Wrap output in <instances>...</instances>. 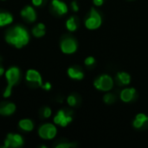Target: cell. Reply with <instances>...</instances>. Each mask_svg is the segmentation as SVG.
<instances>
[{
	"label": "cell",
	"instance_id": "6da1fadb",
	"mask_svg": "<svg viewBox=\"0 0 148 148\" xmlns=\"http://www.w3.org/2000/svg\"><path fill=\"white\" fill-rule=\"evenodd\" d=\"M5 41L9 44L13 45L17 49H21L29 43V34L24 27L16 25L7 31L5 35Z\"/></svg>",
	"mask_w": 148,
	"mask_h": 148
},
{
	"label": "cell",
	"instance_id": "7a4b0ae2",
	"mask_svg": "<svg viewBox=\"0 0 148 148\" xmlns=\"http://www.w3.org/2000/svg\"><path fill=\"white\" fill-rule=\"evenodd\" d=\"M4 75L7 81V87L3 94L4 98H8L11 95L12 88L18 82L20 78V70L17 67H10L6 72H4Z\"/></svg>",
	"mask_w": 148,
	"mask_h": 148
},
{
	"label": "cell",
	"instance_id": "3957f363",
	"mask_svg": "<svg viewBox=\"0 0 148 148\" xmlns=\"http://www.w3.org/2000/svg\"><path fill=\"white\" fill-rule=\"evenodd\" d=\"M101 23L102 19L101 15L95 9L92 8L89 12V16L85 20V26L88 29H96L101 25Z\"/></svg>",
	"mask_w": 148,
	"mask_h": 148
},
{
	"label": "cell",
	"instance_id": "277c9868",
	"mask_svg": "<svg viewBox=\"0 0 148 148\" xmlns=\"http://www.w3.org/2000/svg\"><path fill=\"white\" fill-rule=\"evenodd\" d=\"M94 86L98 90L109 91L113 88L114 80L108 75H102L94 82Z\"/></svg>",
	"mask_w": 148,
	"mask_h": 148
},
{
	"label": "cell",
	"instance_id": "5b68a950",
	"mask_svg": "<svg viewBox=\"0 0 148 148\" xmlns=\"http://www.w3.org/2000/svg\"><path fill=\"white\" fill-rule=\"evenodd\" d=\"M57 129L55 125L46 123L41 126L38 129V135L43 140H52L56 136Z\"/></svg>",
	"mask_w": 148,
	"mask_h": 148
},
{
	"label": "cell",
	"instance_id": "8992f818",
	"mask_svg": "<svg viewBox=\"0 0 148 148\" xmlns=\"http://www.w3.org/2000/svg\"><path fill=\"white\" fill-rule=\"evenodd\" d=\"M23 145V139L18 134H9L4 140L3 148L19 147Z\"/></svg>",
	"mask_w": 148,
	"mask_h": 148
},
{
	"label": "cell",
	"instance_id": "52a82bcc",
	"mask_svg": "<svg viewBox=\"0 0 148 148\" xmlns=\"http://www.w3.org/2000/svg\"><path fill=\"white\" fill-rule=\"evenodd\" d=\"M73 121L71 116V112H66L63 109H61L57 112L56 115L54 117V122L56 125H59L62 127H65L69 123Z\"/></svg>",
	"mask_w": 148,
	"mask_h": 148
},
{
	"label": "cell",
	"instance_id": "ba28073f",
	"mask_svg": "<svg viewBox=\"0 0 148 148\" xmlns=\"http://www.w3.org/2000/svg\"><path fill=\"white\" fill-rule=\"evenodd\" d=\"M61 50L64 54H73L77 50V42L72 37H66L62 39L60 44Z\"/></svg>",
	"mask_w": 148,
	"mask_h": 148
},
{
	"label": "cell",
	"instance_id": "9c48e42d",
	"mask_svg": "<svg viewBox=\"0 0 148 148\" xmlns=\"http://www.w3.org/2000/svg\"><path fill=\"white\" fill-rule=\"evenodd\" d=\"M26 80L29 82L36 83L39 87L42 86V79L40 73L36 69H29L26 73Z\"/></svg>",
	"mask_w": 148,
	"mask_h": 148
},
{
	"label": "cell",
	"instance_id": "30bf717a",
	"mask_svg": "<svg viewBox=\"0 0 148 148\" xmlns=\"http://www.w3.org/2000/svg\"><path fill=\"white\" fill-rule=\"evenodd\" d=\"M21 16L28 22H35L36 19V12L32 6H25L20 12Z\"/></svg>",
	"mask_w": 148,
	"mask_h": 148
},
{
	"label": "cell",
	"instance_id": "8fae6325",
	"mask_svg": "<svg viewBox=\"0 0 148 148\" xmlns=\"http://www.w3.org/2000/svg\"><path fill=\"white\" fill-rule=\"evenodd\" d=\"M51 5H52L53 10L60 16H62L68 12L67 4L61 0H52Z\"/></svg>",
	"mask_w": 148,
	"mask_h": 148
},
{
	"label": "cell",
	"instance_id": "7c38bea8",
	"mask_svg": "<svg viewBox=\"0 0 148 148\" xmlns=\"http://www.w3.org/2000/svg\"><path fill=\"white\" fill-rule=\"evenodd\" d=\"M16 111V105L12 102L2 103L0 105V115L10 116Z\"/></svg>",
	"mask_w": 148,
	"mask_h": 148
},
{
	"label": "cell",
	"instance_id": "4fadbf2b",
	"mask_svg": "<svg viewBox=\"0 0 148 148\" xmlns=\"http://www.w3.org/2000/svg\"><path fill=\"white\" fill-rule=\"evenodd\" d=\"M135 93H136V90L134 88H125L121 93V99L124 102H130L134 99Z\"/></svg>",
	"mask_w": 148,
	"mask_h": 148
},
{
	"label": "cell",
	"instance_id": "5bb4252c",
	"mask_svg": "<svg viewBox=\"0 0 148 148\" xmlns=\"http://www.w3.org/2000/svg\"><path fill=\"white\" fill-rule=\"evenodd\" d=\"M68 75L71 79L75 80H82L84 77V73L75 67H70L68 69Z\"/></svg>",
	"mask_w": 148,
	"mask_h": 148
},
{
	"label": "cell",
	"instance_id": "9a60e30c",
	"mask_svg": "<svg viewBox=\"0 0 148 148\" xmlns=\"http://www.w3.org/2000/svg\"><path fill=\"white\" fill-rule=\"evenodd\" d=\"M13 22V16L6 11H0V28L9 25Z\"/></svg>",
	"mask_w": 148,
	"mask_h": 148
},
{
	"label": "cell",
	"instance_id": "2e32d148",
	"mask_svg": "<svg viewBox=\"0 0 148 148\" xmlns=\"http://www.w3.org/2000/svg\"><path fill=\"white\" fill-rule=\"evenodd\" d=\"M18 127L25 132H30L34 129V123L29 119H23L18 122Z\"/></svg>",
	"mask_w": 148,
	"mask_h": 148
},
{
	"label": "cell",
	"instance_id": "e0dca14e",
	"mask_svg": "<svg viewBox=\"0 0 148 148\" xmlns=\"http://www.w3.org/2000/svg\"><path fill=\"white\" fill-rule=\"evenodd\" d=\"M32 34L35 37H42L45 35V25L42 23H37L33 29H32Z\"/></svg>",
	"mask_w": 148,
	"mask_h": 148
},
{
	"label": "cell",
	"instance_id": "ac0fdd59",
	"mask_svg": "<svg viewBox=\"0 0 148 148\" xmlns=\"http://www.w3.org/2000/svg\"><path fill=\"white\" fill-rule=\"evenodd\" d=\"M66 28L69 30V31H75L78 28V19L76 16H73L71 17H69L67 22H66Z\"/></svg>",
	"mask_w": 148,
	"mask_h": 148
},
{
	"label": "cell",
	"instance_id": "d6986e66",
	"mask_svg": "<svg viewBox=\"0 0 148 148\" xmlns=\"http://www.w3.org/2000/svg\"><path fill=\"white\" fill-rule=\"evenodd\" d=\"M117 80L122 85H128L131 82V76L126 72H119L117 74Z\"/></svg>",
	"mask_w": 148,
	"mask_h": 148
},
{
	"label": "cell",
	"instance_id": "ffe728a7",
	"mask_svg": "<svg viewBox=\"0 0 148 148\" xmlns=\"http://www.w3.org/2000/svg\"><path fill=\"white\" fill-rule=\"evenodd\" d=\"M103 101L107 104H112L115 101V95L111 93H107L103 97Z\"/></svg>",
	"mask_w": 148,
	"mask_h": 148
},
{
	"label": "cell",
	"instance_id": "44dd1931",
	"mask_svg": "<svg viewBox=\"0 0 148 148\" xmlns=\"http://www.w3.org/2000/svg\"><path fill=\"white\" fill-rule=\"evenodd\" d=\"M67 102L70 107H74V106H75L77 104V98L74 95H70L67 98Z\"/></svg>",
	"mask_w": 148,
	"mask_h": 148
},
{
	"label": "cell",
	"instance_id": "7402d4cb",
	"mask_svg": "<svg viewBox=\"0 0 148 148\" xmlns=\"http://www.w3.org/2000/svg\"><path fill=\"white\" fill-rule=\"evenodd\" d=\"M95 57H93V56H88V57H87V58L85 59V61H84V63H85V65H87V66H92V65L95 64Z\"/></svg>",
	"mask_w": 148,
	"mask_h": 148
},
{
	"label": "cell",
	"instance_id": "603a6c76",
	"mask_svg": "<svg viewBox=\"0 0 148 148\" xmlns=\"http://www.w3.org/2000/svg\"><path fill=\"white\" fill-rule=\"evenodd\" d=\"M75 144H72V143H67V142H63V143H59L56 146V148H69L75 147Z\"/></svg>",
	"mask_w": 148,
	"mask_h": 148
},
{
	"label": "cell",
	"instance_id": "cb8c5ba5",
	"mask_svg": "<svg viewBox=\"0 0 148 148\" xmlns=\"http://www.w3.org/2000/svg\"><path fill=\"white\" fill-rule=\"evenodd\" d=\"M144 122L143 121H140V120H138V119H135L134 121V122H133V125H134V127H135V128H137V129H139V128H141L143 126H144Z\"/></svg>",
	"mask_w": 148,
	"mask_h": 148
},
{
	"label": "cell",
	"instance_id": "d4e9b609",
	"mask_svg": "<svg viewBox=\"0 0 148 148\" xmlns=\"http://www.w3.org/2000/svg\"><path fill=\"white\" fill-rule=\"evenodd\" d=\"M135 119H138L141 121H143L144 123H147L148 122V116H147L145 114H139L136 115V118Z\"/></svg>",
	"mask_w": 148,
	"mask_h": 148
},
{
	"label": "cell",
	"instance_id": "484cf974",
	"mask_svg": "<svg viewBox=\"0 0 148 148\" xmlns=\"http://www.w3.org/2000/svg\"><path fill=\"white\" fill-rule=\"evenodd\" d=\"M51 114H52V111L51 109L49 108V107H46L44 109H43V117L44 118H49L51 116Z\"/></svg>",
	"mask_w": 148,
	"mask_h": 148
},
{
	"label": "cell",
	"instance_id": "4316f807",
	"mask_svg": "<svg viewBox=\"0 0 148 148\" xmlns=\"http://www.w3.org/2000/svg\"><path fill=\"white\" fill-rule=\"evenodd\" d=\"M71 7H72V9H73L74 11H78V10H79V6H78L77 3L75 1H73L71 3Z\"/></svg>",
	"mask_w": 148,
	"mask_h": 148
},
{
	"label": "cell",
	"instance_id": "83f0119b",
	"mask_svg": "<svg viewBox=\"0 0 148 148\" xmlns=\"http://www.w3.org/2000/svg\"><path fill=\"white\" fill-rule=\"evenodd\" d=\"M41 88H42L45 89V90H50V88H51V84H50L49 82H46V83L42 84V86Z\"/></svg>",
	"mask_w": 148,
	"mask_h": 148
},
{
	"label": "cell",
	"instance_id": "f1b7e54d",
	"mask_svg": "<svg viewBox=\"0 0 148 148\" xmlns=\"http://www.w3.org/2000/svg\"><path fill=\"white\" fill-rule=\"evenodd\" d=\"M31 1H32V3L35 6H40L43 3V0H31Z\"/></svg>",
	"mask_w": 148,
	"mask_h": 148
},
{
	"label": "cell",
	"instance_id": "f546056e",
	"mask_svg": "<svg viewBox=\"0 0 148 148\" xmlns=\"http://www.w3.org/2000/svg\"><path fill=\"white\" fill-rule=\"evenodd\" d=\"M93 2H94V3H95L96 6H101V5L103 4L104 0H93Z\"/></svg>",
	"mask_w": 148,
	"mask_h": 148
},
{
	"label": "cell",
	"instance_id": "4dcf8cb0",
	"mask_svg": "<svg viewBox=\"0 0 148 148\" xmlns=\"http://www.w3.org/2000/svg\"><path fill=\"white\" fill-rule=\"evenodd\" d=\"M4 72H5V71H4V69H3V67H1V66H0V76H1V75H3L4 74Z\"/></svg>",
	"mask_w": 148,
	"mask_h": 148
}]
</instances>
